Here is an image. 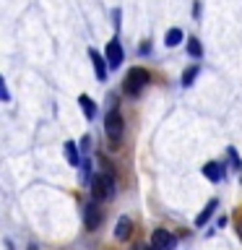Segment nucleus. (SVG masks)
I'll use <instances>...</instances> for the list:
<instances>
[{
  "instance_id": "nucleus-1",
  "label": "nucleus",
  "mask_w": 242,
  "mask_h": 250,
  "mask_svg": "<svg viewBox=\"0 0 242 250\" xmlns=\"http://www.w3.org/2000/svg\"><path fill=\"white\" fill-rule=\"evenodd\" d=\"M89 185H91V198L109 201L115 195V175H112V169H104V172H99V175H94Z\"/></svg>"
},
{
  "instance_id": "nucleus-2",
  "label": "nucleus",
  "mask_w": 242,
  "mask_h": 250,
  "mask_svg": "<svg viewBox=\"0 0 242 250\" xmlns=\"http://www.w3.org/2000/svg\"><path fill=\"white\" fill-rule=\"evenodd\" d=\"M104 133H107V138L112 146L120 144V138L125 133V120H122L120 109H109V115L104 117Z\"/></svg>"
},
{
  "instance_id": "nucleus-3",
  "label": "nucleus",
  "mask_w": 242,
  "mask_h": 250,
  "mask_svg": "<svg viewBox=\"0 0 242 250\" xmlns=\"http://www.w3.org/2000/svg\"><path fill=\"white\" fill-rule=\"evenodd\" d=\"M101 219H104L101 201H97V198L86 201V203H83V224H86V229H89V232H97L99 224H101Z\"/></svg>"
},
{
  "instance_id": "nucleus-4",
  "label": "nucleus",
  "mask_w": 242,
  "mask_h": 250,
  "mask_svg": "<svg viewBox=\"0 0 242 250\" xmlns=\"http://www.w3.org/2000/svg\"><path fill=\"white\" fill-rule=\"evenodd\" d=\"M148 83V73L143 68H130L128 70V78H125V91L130 94V97H138L141 91L146 89Z\"/></svg>"
},
{
  "instance_id": "nucleus-5",
  "label": "nucleus",
  "mask_w": 242,
  "mask_h": 250,
  "mask_svg": "<svg viewBox=\"0 0 242 250\" xmlns=\"http://www.w3.org/2000/svg\"><path fill=\"white\" fill-rule=\"evenodd\" d=\"M151 245L154 248H159V250H172L177 245V237L172 232H167V229H154V234H151Z\"/></svg>"
},
{
  "instance_id": "nucleus-6",
  "label": "nucleus",
  "mask_w": 242,
  "mask_h": 250,
  "mask_svg": "<svg viewBox=\"0 0 242 250\" xmlns=\"http://www.w3.org/2000/svg\"><path fill=\"white\" fill-rule=\"evenodd\" d=\"M104 55H107V65H109V68H120V65H122V47H120V42H117V39H112V42L107 44Z\"/></svg>"
},
{
  "instance_id": "nucleus-7",
  "label": "nucleus",
  "mask_w": 242,
  "mask_h": 250,
  "mask_svg": "<svg viewBox=\"0 0 242 250\" xmlns=\"http://www.w3.org/2000/svg\"><path fill=\"white\" fill-rule=\"evenodd\" d=\"M89 58H91V62H94V73H97V78L99 81H107V55L101 58V55L97 52V50H89Z\"/></svg>"
},
{
  "instance_id": "nucleus-8",
  "label": "nucleus",
  "mask_w": 242,
  "mask_h": 250,
  "mask_svg": "<svg viewBox=\"0 0 242 250\" xmlns=\"http://www.w3.org/2000/svg\"><path fill=\"white\" fill-rule=\"evenodd\" d=\"M133 234V222L128 216H120L117 219V227H115V240H128Z\"/></svg>"
},
{
  "instance_id": "nucleus-9",
  "label": "nucleus",
  "mask_w": 242,
  "mask_h": 250,
  "mask_svg": "<svg viewBox=\"0 0 242 250\" xmlns=\"http://www.w3.org/2000/svg\"><path fill=\"white\" fill-rule=\"evenodd\" d=\"M216 208H219V201H216V198H211V201L206 203V208H203L201 214L195 216V227H206V222H208L211 216H214V211H216Z\"/></svg>"
},
{
  "instance_id": "nucleus-10",
  "label": "nucleus",
  "mask_w": 242,
  "mask_h": 250,
  "mask_svg": "<svg viewBox=\"0 0 242 250\" xmlns=\"http://www.w3.org/2000/svg\"><path fill=\"white\" fill-rule=\"evenodd\" d=\"M203 175H206L211 183H219V180L224 177V167H222L219 162H208L206 167H203Z\"/></svg>"
},
{
  "instance_id": "nucleus-11",
  "label": "nucleus",
  "mask_w": 242,
  "mask_h": 250,
  "mask_svg": "<svg viewBox=\"0 0 242 250\" xmlns=\"http://www.w3.org/2000/svg\"><path fill=\"white\" fill-rule=\"evenodd\" d=\"M78 104H81V109H83V115L89 117V120H94V115H97V107H94V102H91V97H86V94H81V97H78Z\"/></svg>"
},
{
  "instance_id": "nucleus-12",
  "label": "nucleus",
  "mask_w": 242,
  "mask_h": 250,
  "mask_svg": "<svg viewBox=\"0 0 242 250\" xmlns=\"http://www.w3.org/2000/svg\"><path fill=\"white\" fill-rule=\"evenodd\" d=\"M65 156H68V162L73 164V167H78V164H81V159H78V146L73 144V141H65Z\"/></svg>"
},
{
  "instance_id": "nucleus-13",
  "label": "nucleus",
  "mask_w": 242,
  "mask_h": 250,
  "mask_svg": "<svg viewBox=\"0 0 242 250\" xmlns=\"http://www.w3.org/2000/svg\"><path fill=\"white\" fill-rule=\"evenodd\" d=\"M180 42H182V31H180V29H169L167 37H164V44H167V47H177Z\"/></svg>"
},
{
  "instance_id": "nucleus-14",
  "label": "nucleus",
  "mask_w": 242,
  "mask_h": 250,
  "mask_svg": "<svg viewBox=\"0 0 242 250\" xmlns=\"http://www.w3.org/2000/svg\"><path fill=\"white\" fill-rule=\"evenodd\" d=\"M195 76H198V65H193L190 70H185V73H182V86H185V89H187V86H193Z\"/></svg>"
},
{
  "instance_id": "nucleus-15",
  "label": "nucleus",
  "mask_w": 242,
  "mask_h": 250,
  "mask_svg": "<svg viewBox=\"0 0 242 250\" xmlns=\"http://www.w3.org/2000/svg\"><path fill=\"white\" fill-rule=\"evenodd\" d=\"M187 52H190L193 58H201L203 55V47H201L198 39H187Z\"/></svg>"
},
{
  "instance_id": "nucleus-16",
  "label": "nucleus",
  "mask_w": 242,
  "mask_h": 250,
  "mask_svg": "<svg viewBox=\"0 0 242 250\" xmlns=\"http://www.w3.org/2000/svg\"><path fill=\"white\" fill-rule=\"evenodd\" d=\"M83 180L86 183H91V162L83 159Z\"/></svg>"
},
{
  "instance_id": "nucleus-17",
  "label": "nucleus",
  "mask_w": 242,
  "mask_h": 250,
  "mask_svg": "<svg viewBox=\"0 0 242 250\" xmlns=\"http://www.w3.org/2000/svg\"><path fill=\"white\" fill-rule=\"evenodd\" d=\"M229 159H232V164H234V169L242 167V162H240V156H237V151H234V148H229Z\"/></svg>"
},
{
  "instance_id": "nucleus-18",
  "label": "nucleus",
  "mask_w": 242,
  "mask_h": 250,
  "mask_svg": "<svg viewBox=\"0 0 242 250\" xmlns=\"http://www.w3.org/2000/svg\"><path fill=\"white\" fill-rule=\"evenodd\" d=\"M0 94H3V99H5V102L11 99V94H8V86H5V81H0Z\"/></svg>"
},
{
  "instance_id": "nucleus-19",
  "label": "nucleus",
  "mask_w": 242,
  "mask_h": 250,
  "mask_svg": "<svg viewBox=\"0 0 242 250\" xmlns=\"http://www.w3.org/2000/svg\"><path fill=\"white\" fill-rule=\"evenodd\" d=\"M89 146H91V138L83 136V138H81V148H83V151H89Z\"/></svg>"
},
{
  "instance_id": "nucleus-20",
  "label": "nucleus",
  "mask_w": 242,
  "mask_h": 250,
  "mask_svg": "<svg viewBox=\"0 0 242 250\" xmlns=\"http://www.w3.org/2000/svg\"><path fill=\"white\" fill-rule=\"evenodd\" d=\"M237 234H240V240H242V219L237 222Z\"/></svg>"
}]
</instances>
